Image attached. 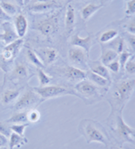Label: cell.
I'll return each mask as SVG.
<instances>
[{
    "instance_id": "obj_13",
    "label": "cell",
    "mask_w": 135,
    "mask_h": 149,
    "mask_svg": "<svg viewBox=\"0 0 135 149\" xmlns=\"http://www.w3.org/2000/svg\"><path fill=\"white\" fill-rule=\"evenodd\" d=\"M2 31L3 33L0 34V40L7 46L8 44L12 43L17 39H19L18 35L16 34L15 27L11 24L9 21H6L2 24Z\"/></svg>"
},
{
    "instance_id": "obj_39",
    "label": "cell",
    "mask_w": 135,
    "mask_h": 149,
    "mask_svg": "<svg viewBox=\"0 0 135 149\" xmlns=\"http://www.w3.org/2000/svg\"><path fill=\"white\" fill-rule=\"evenodd\" d=\"M11 19V17H9L8 15H7L3 10L2 9V8L0 7V22H6V21H10Z\"/></svg>"
},
{
    "instance_id": "obj_48",
    "label": "cell",
    "mask_w": 135,
    "mask_h": 149,
    "mask_svg": "<svg viewBox=\"0 0 135 149\" xmlns=\"http://www.w3.org/2000/svg\"><path fill=\"white\" fill-rule=\"evenodd\" d=\"M76 1H80V0H76Z\"/></svg>"
},
{
    "instance_id": "obj_5",
    "label": "cell",
    "mask_w": 135,
    "mask_h": 149,
    "mask_svg": "<svg viewBox=\"0 0 135 149\" xmlns=\"http://www.w3.org/2000/svg\"><path fill=\"white\" fill-rule=\"evenodd\" d=\"M24 40L17 39L12 43L5 46L0 52V68L4 72H8L11 68V63L15 61L17 56L24 46Z\"/></svg>"
},
{
    "instance_id": "obj_17",
    "label": "cell",
    "mask_w": 135,
    "mask_h": 149,
    "mask_svg": "<svg viewBox=\"0 0 135 149\" xmlns=\"http://www.w3.org/2000/svg\"><path fill=\"white\" fill-rule=\"evenodd\" d=\"M14 27L19 38L23 39V37H24V36L27 33L28 27H29V24H28V20L26 17L21 14L15 15V21H14Z\"/></svg>"
},
{
    "instance_id": "obj_20",
    "label": "cell",
    "mask_w": 135,
    "mask_h": 149,
    "mask_svg": "<svg viewBox=\"0 0 135 149\" xmlns=\"http://www.w3.org/2000/svg\"><path fill=\"white\" fill-rule=\"evenodd\" d=\"M86 79L92 82L96 86L102 88H109L111 84V81H109L98 74H95L90 70L86 71Z\"/></svg>"
},
{
    "instance_id": "obj_46",
    "label": "cell",
    "mask_w": 135,
    "mask_h": 149,
    "mask_svg": "<svg viewBox=\"0 0 135 149\" xmlns=\"http://www.w3.org/2000/svg\"><path fill=\"white\" fill-rule=\"evenodd\" d=\"M132 58H134L135 60V53H134V55H132Z\"/></svg>"
},
{
    "instance_id": "obj_8",
    "label": "cell",
    "mask_w": 135,
    "mask_h": 149,
    "mask_svg": "<svg viewBox=\"0 0 135 149\" xmlns=\"http://www.w3.org/2000/svg\"><path fill=\"white\" fill-rule=\"evenodd\" d=\"M68 58L72 66L75 68H78L84 71H87L89 68V54L80 47H70L68 52Z\"/></svg>"
},
{
    "instance_id": "obj_25",
    "label": "cell",
    "mask_w": 135,
    "mask_h": 149,
    "mask_svg": "<svg viewBox=\"0 0 135 149\" xmlns=\"http://www.w3.org/2000/svg\"><path fill=\"white\" fill-rule=\"evenodd\" d=\"M27 142H28V140L24 136H21L15 132H12L9 136V141H8L9 149H14L15 148H21Z\"/></svg>"
},
{
    "instance_id": "obj_6",
    "label": "cell",
    "mask_w": 135,
    "mask_h": 149,
    "mask_svg": "<svg viewBox=\"0 0 135 149\" xmlns=\"http://www.w3.org/2000/svg\"><path fill=\"white\" fill-rule=\"evenodd\" d=\"M42 99L31 88L26 89L19 96L15 104L16 111H28L36 107L42 102Z\"/></svg>"
},
{
    "instance_id": "obj_3",
    "label": "cell",
    "mask_w": 135,
    "mask_h": 149,
    "mask_svg": "<svg viewBox=\"0 0 135 149\" xmlns=\"http://www.w3.org/2000/svg\"><path fill=\"white\" fill-rule=\"evenodd\" d=\"M109 120V126L116 141L121 145L125 142L135 144V129L126 124L122 116V111L112 110Z\"/></svg>"
},
{
    "instance_id": "obj_29",
    "label": "cell",
    "mask_w": 135,
    "mask_h": 149,
    "mask_svg": "<svg viewBox=\"0 0 135 149\" xmlns=\"http://www.w3.org/2000/svg\"><path fill=\"white\" fill-rule=\"evenodd\" d=\"M108 44L110 46L109 48H111L114 51H116L118 53V55L124 51V40L119 36Z\"/></svg>"
},
{
    "instance_id": "obj_19",
    "label": "cell",
    "mask_w": 135,
    "mask_h": 149,
    "mask_svg": "<svg viewBox=\"0 0 135 149\" xmlns=\"http://www.w3.org/2000/svg\"><path fill=\"white\" fill-rule=\"evenodd\" d=\"M58 4L54 1H41L31 4L29 7V10L33 13H44L52 8H57Z\"/></svg>"
},
{
    "instance_id": "obj_47",
    "label": "cell",
    "mask_w": 135,
    "mask_h": 149,
    "mask_svg": "<svg viewBox=\"0 0 135 149\" xmlns=\"http://www.w3.org/2000/svg\"><path fill=\"white\" fill-rule=\"evenodd\" d=\"M1 31H2V26L0 25V34H1Z\"/></svg>"
},
{
    "instance_id": "obj_36",
    "label": "cell",
    "mask_w": 135,
    "mask_h": 149,
    "mask_svg": "<svg viewBox=\"0 0 135 149\" xmlns=\"http://www.w3.org/2000/svg\"><path fill=\"white\" fill-rule=\"evenodd\" d=\"M125 13L127 16H133L135 15V0L127 1Z\"/></svg>"
},
{
    "instance_id": "obj_2",
    "label": "cell",
    "mask_w": 135,
    "mask_h": 149,
    "mask_svg": "<svg viewBox=\"0 0 135 149\" xmlns=\"http://www.w3.org/2000/svg\"><path fill=\"white\" fill-rule=\"evenodd\" d=\"M79 132L85 138L87 143H102L106 148H108L110 142L108 133L103 126L98 121L90 119L81 120L79 126Z\"/></svg>"
},
{
    "instance_id": "obj_31",
    "label": "cell",
    "mask_w": 135,
    "mask_h": 149,
    "mask_svg": "<svg viewBox=\"0 0 135 149\" xmlns=\"http://www.w3.org/2000/svg\"><path fill=\"white\" fill-rule=\"evenodd\" d=\"M27 118L28 122L31 123H36L40 120L41 113L36 109H32L27 111Z\"/></svg>"
},
{
    "instance_id": "obj_23",
    "label": "cell",
    "mask_w": 135,
    "mask_h": 149,
    "mask_svg": "<svg viewBox=\"0 0 135 149\" xmlns=\"http://www.w3.org/2000/svg\"><path fill=\"white\" fill-rule=\"evenodd\" d=\"M25 56H26V59L29 63L32 64L33 66H35L36 68H44L45 65L43 62L41 60L39 56L37 55V52H35L33 49L27 47L26 52H25Z\"/></svg>"
},
{
    "instance_id": "obj_26",
    "label": "cell",
    "mask_w": 135,
    "mask_h": 149,
    "mask_svg": "<svg viewBox=\"0 0 135 149\" xmlns=\"http://www.w3.org/2000/svg\"><path fill=\"white\" fill-rule=\"evenodd\" d=\"M7 123L12 124H23L28 122L27 111H17L11 117L5 120Z\"/></svg>"
},
{
    "instance_id": "obj_49",
    "label": "cell",
    "mask_w": 135,
    "mask_h": 149,
    "mask_svg": "<svg viewBox=\"0 0 135 149\" xmlns=\"http://www.w3.org/2000/svg\"><path fill=\"white\" fill-rule=\"evenodd\" d=\"M126 1H129V0H126Z\"/></svg>"
},
{
    "instance_id": "obj_30",
    "label": "cell",
    "mask_w": 135,
    "mask_h": 149,
    "mask_svg": "<svg viewBox=\"0 0 135 149\" xmlns=\"http://www.w3.org/2000/svg\"><path fill=\"white\" fill-rule=\"evenodd\" d=\"M29 126H30V123L27 122V123H23V124H12L10 125V127H11L12 132H15L21 136H24V131L26 127H28Z\"/></svg>"
},
{
    "instance_id": "obj_15",
    "label": "cell",
    "mask_w": 135,
    "mask_h": 149,
    "mask_svg": "<svg viewBox=\"0 0 135 149\" xmlns=\"http://www.w3.org/2000/svg\"><path fill=\"white\" fill-rule=\"evenodd\" d=\"M65 31L67 35H70L75 26L76 22V15L75 9L73 8L72 3H69L66 7V13H65Z\"/></svg>"
},
{
    "instance_id": "obj_10",
    "label": "cell",
    "mask_w": 135,
    "mask_h": 149,
    "mask_svg": "<svg viewBox=\"0 0 135 149\" xmlns=\"http://www.w3.org/2000/svg\"><path fill=\"white\" fill-rule=\"evenodd\" d=\"M34 29L38 31L44 36H51L58 30V17L57 15L43 19L35 24Z\"/></svg>"
},
{
    "instance_id": "obj_37",
    "label": "cell",
    "mask_w": 135,
    "mask_h": 149,
    "mask_svg": "<svg viewBox=\"0 0 135 149\" xmlns=\"http://www.w3.org/2000/svg\"><path fill=\"white\" fill-rule=\"evenodd\" d=\"M125 29L128 34L135 36V18L127 22V24L125 25Z\"/></svg>"
},
{
    "instance_id": "obj_41",
    "label": "cell",
    "mask_w": 135,
    "mask_h": 149,
    "mask_svg": "<svg viewBox=\"0 0 135 149\" xmlns=\"http://www.w3.org/2000/svg\"><path fill=\"white\" fill-rule=\"evenodd\" d=\"M15 1L17 3V4L20 5V7H23L24 5V0H15Z\"/></svg>"
},
{
    "instance_id": "obj_11",
    "label": "cell",
    "mask_w": 135,
    "mask_h": 149,
    "mask_svg": "<svg viewBox=\"0 0 135 149\" xmlns=\"http://www.w3.org/2000/svg\"><path fill=\"white\" fill-rule=\"evenodd\" d=\"M30 78V71L28 67L23 63H16L10 72L9 79L14 82H22Z\"/></svg>"
},
{
    "instance_id": "obj_40",
    "label": "cell",
    "mask_w": 135,
    "mask_h": 149,
    "mask_svg": "<svg viewBox=\"0 0 135 149\" xmlns=\"http://www.w3.org/2000/svg\"><path fill=\"white\" fill-rule=\"evenodd\" d=\"M8 144V138L3 136V134L0 133V148H3V147H7Z\"/></svg>"
},
{
    "instance_id": "obj_9",
    "label": "cell",
    "mask_w": 135,
    "mask_h": 149,
    "mask_svg": "<svg viewBox=\"0 0 135 149\" xmlns=\"http://www.w3.org/2000/svg\"><path fill=\"white\" fill-rule=\"evenodd\" d=\"M56 72L61 78L74 84L86 79V71L80 69L73 66H65L63 68H58L56 70Z\"/></svg>"
},
{
    "instance_id": "obj_42",
    "label": "cell",
    "mask_w": 135,
    "mask_h": 149,
    "mask_svg": "<svg viewBox=\"0 0 135 149\" xmlns=\"http://www.w3.org/2000/svg\"><path fill=\"white\" fill-rule=\"evenodd\" d=\"M107 149H127L122 148V146H111V148H107ZM130 149V148H128Z\"/></svg>"
},
{
    "instance_id": "obj_16",
    "label": "cell",
    "mask_w": 135,
    "mask_h": 149,
    "mask_svg": "<svg viewBox=\"0 0 135 149\" xmlns=\"http://www.w3.org/2000/svg\"><path fill=\"white\" fill-rule=\"evenodd\" d=\"M21 94V89L15 88H5L0 91V103L3 105L9 104L17 100Z\"/></svg>"
},
{
    "instance_id": "obj_34",
    "label": "cell",
    "mask_w": 135,
    "mask_h": 149,
    "mask_svg": "<svg viewBox=\"0 0 135 149\" xmlns=\"http://www.w3.org/2000/svg\"><path fill=\"white\" fill-rule=\"evenodd\" d=\"M106 68H108V70L111 71L112 72H114V73H118L120 71H121V69H122L121 64H120L118 59H116V60H114L113 62H111V63H109V64L106 66Z\"/></svg>"
},
{
    "instance_id": "obj_4",
    "label": "cell",
    "mask_w": 135,
    "mask_h": 149,
    "mask_svg": "<svg viewBox=\"0 0 135 149\" xmlns=\"http://www.w3.org/2000/svg\"><path fill=\"white\" fill-rule=\"evenodd\" d=\"M74 91L85 102H95L100 100L103 95H106L108 88H102L96 86L87 79H84L74 84Z\"/></svg>"
},
{
    "instance_id": "obj_44",
    "label": "cell",
    "mask_w": 135,
    "mask_h": 149,
    "mask_svg": "<svg viewBox=\"0 0 135 149\" xmlns=\"http://www.w3.org/2000/svg\"><path fill=\"white\" fill-rule=\"evenodd\" d=\"M0 149H8L7 147H3V148H0Z\"/></svg>"
},
{
    "instance_id": "obj_1",
    "label": "cell",
    "mask_w": 135,
    "mask_h": 149,
    "mask_svg": "<svg viewBox=\"0 0 135 149\" xmlns=\"http://www.w3.org/2000/svg\"><path fill=\"white\" fill-rule=\"evenodd\" d=\"M134 92L135 79H127L111 84L106 95L112 110L122 111Z\"/></svg>"
},
{
    "instance_id": "obj_32",
    "label": "cell",
    "mask_w": 135,
    "mask_h": 149,
    "mask_svg": "<svg viewBox=\"0 0 135 149\" xmlns=\"http://www.w3.org/2000/svg\"><path fill=\"white\" fill-rule=\"evenodd\" d=\"M0 133L5 136L7 138L10 136L12 133V130L10 127V124L7 123L6 121H2L0 122Z\"/></svg>"
},
{
    "instance_id": "obj_38",
    "label": "cell",
    "mask_w": 135,
    "mask_h": 149,
    "mask_svg": "<svg viewBox=\"0 0 135 149\" xmlns=\"http://www.w3.org/2000/svg\"><path fill=\"white\" fill-rule=\"evenodd\" d=\"M127 40L130 49L135 52V36L134 35H128L127 36Z\"/></svg>"
},
{
    "instance_id": "obj_43",
    "label": "cell",
    "mask_w": 135,
    "mask_h": 149,
    "mask_svg": "<svg viewBox=\"0 0 135 149\" xmlns=\"http://www.w3.org/2000/svg\"><path fill=\"white\" fill-rule=\"evenodd\" d=\"M100 1H101V5L103 6L106 3H108V1H111V0H100Z\"/></svg>"
},
{
    "instance_id": "obj_27",
    "label": "cell",
    "mask_w": 135,
    "mask_h": 149,
    "mask_svg": "<svg viewBox=\"0 0 135 149\" xmlns=\"http://www.w3.org/2000/svg\"><path fill=\"white\" fill-rule=\"evenodd\" d=\"M0 7L3 10V12L9 17L17 15V13H18L17 6L10 2H8L7 0L0 1Z\"/></svg>"
},
{
    "instance_id": "obj_7",
    "label": "cell",
    "mask_w": 135,
    "mask_h": 149,
    "mask_svg": "<svg viewBox=\"0 0 135 149\" xmlns=\"http://www.w3.org/2000/svg\"><path fill=\"white\" fill-rule=\"evenodd\" d=\"M31 88L40 95L42 100H47L53 99L57 97H62L65 95H74L78 97L74 89H72L67 87L49 84L47 86L32 87Z\"/></svg>"
},
{
    "instance_id": "obj_28",
    "label": "cell",
    "mask_w": 135,
    "mask_h": 149,
    "mask_svg": "<svg viewBox=\"0 0 135 149\" xmlns=\"http://www.w3.org/2000/svg\"><path fill=\"white\" fill-rule=\"evenodd\" d=\"M36 75L39 81V86H47L52 82V78L42 68H37Z\"/></svg>"
},
{
    "instance_id": "obj_22",
    "label": "cell",
    "mask_w": 135,
    "mask_h": 149,
    "mask_svg": "<svg viewBox=\"0 0 135 149\" xmlns=\"http://www.w3.org/2000/svg\"><path fill=\"white\" fill-rule=\"evenodd\" d=\"M101 8H102L101 4H95L93 3H90L86 4L85 6H84L83 8L81 9L80 15L82 17L83 20L85 22H86Z\"/></svg>"
},
{
    "instance_id": "obj_35",
    "label": "cell",
    "mask_w": 135,
    "mask_h": 149,
    "mask_svg": "<svg viewBox=\"0 0 135 149\" xmlns=\"http://www.w3.org/2000/svg\"><path fill=\"white\" fill-rule=\"evenodd\" d=\"M131 56H132V53L129 52H127V51H123L122 53H120L118 61H119L120 64H121L122 69L124 68L125 64H126V63L127 62V60H128Z\"/></svg>"
},
{
    "instance_id": "obj_45",
    "label": "cell",
    "mask_w": 135,
    "mask_h": 149,
    "mask_svg": "<svg viewBox=\"0 0 135 149\" xmlns=\"http://www.w3.org/2000/svg\"><path fill=\"white\" fill-rule=\"evenodd\" d=\"M29 1H30V0H24V4L27 3H29Z\"/></svg>"
},
{
    "instance_id": "obj_21",
    "label": "cell",
    "mask_w": 135,
    "mask_h": 149,
    "mask_svg": "<svg viewBox=\"0 0 135 149\" xmlns=\"http://www.w3.org/2000/svg\"><path fill=\"white\" fill-rule=\"evenodd\" d=\"M118 56H119L118 53L113 49L109 48V47H104L101 45V55L100 61L105 66H107L110 63L118 59Z\"/></svg>"
},
{
    "instance_id": "obj_33",
    "label": "cell",
    "mask_w": 135,
    "mask_h": 149,
    "mask_svg": "<svg viewBox=\"0 0 135 149\" xmlns=\"http://www.w3.org/2000/svg\"><path fill=\"white\" fill-rule=\"evenodd\" d=\"M124 69L126 71V72L130 75L135 74V60L134 58H132V56L127 60V62L124 66Z\"/></svg>"
},
{
    "instance_id": "obj_12",
    "label": "cell",
    "mask_w": 135,
    "mask_h": 149,
    "mask_svg": "<svg viewBox=\"0 0 135 149\" xmlns=\"http://www.w3.org/2000/svg\"><path fill=\"white\" fill-rule=\"evenodd\" d=\"M94 44V36L92 35H89L86 37H81L79 34H75L72 36L70 38V45L72 47H80L84 49L88 54H90V49Z\"/></svg>"
},
{
    "instance_id": "obj_14",
    "label": "cell",
    "mask_w": 135,
    "mask_h": 149,
    "mask_svg": "<svg viewBox=\"0 0 135 149\" xmlns=\"http://www.w3.org/2000/svg\"><path fill=\"white\" fill-rule=\"evenodd\" d=\"M38 56L44 65H50L55 63L58 58L59 53L57 50L52 47H45L38 50Z\"/></svg>"
},
{
    "instance_id": "obj_18",
    "label": "cell",
    "mask_w": 135,
    "mask_h": 149,
    "mask_svg": "<svg viewBox=\"0 0 135 149\" xmlns=\"http://www.w3.org/2000/svg\"><path fill=\"white\" fill-rule=\"evenodd\" d=\"M89 70L93 72L95 74H98L109 81H111V77L110 71L105 66L104 64L101 63V61H90L88 63Z\"/></svg>"
},
{
    "instance_id": "obj_24",
    "label": "cell",
    "mask_w": 135,
    "mask_h": 149,
    "mask_svg": "<svg viewBox=\"0 0 135 149\" xmlns=\"http://www.w3.org/2000/svg\"><path fill=\"white\" fill-rule=\"evenodd\" d=\"M118 35H119V32L117 29H108L100 34L98 40L101 45L108 44L112 40H114L116 38H118Z\"/></svg>"
}]
</instances>
